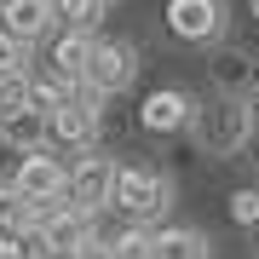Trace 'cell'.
Masks as SVG:
<instances>
[{"label":"cell","instance_id":"cell-1","mask_svg":"<svg viewBox=\"0 0 259 259\" xmlns=\"http://www.w3.org/2000/svg\"><path fill=\"white\" fill-rule=\"evenodd\" d=\"M110 207H121L133 225H144V231H150V225L173 207V185H167V173H156V167H115Z\"/></svg>","mask_w":259,"mask_h":259},{"label":"cell","instance_id":"cell-10","mask_svg":"<svg viewBox=\"0 0 259 259\" xmlns=\"http://www.w3.org/2000/svg\"><path fill=\"white\" fill-rule=\"evenodd\" d=\"M93 40H98V35L64 29V35L52 40V75H64V81H75V87H81V75H87V58H93Z\"/></svg>","mask_w":259,"mask_h":259},{"label":"cell","instance_id":"cell-3","mask_svg":"<svg viewBox=\"0 0 259 259\" xmlns=\"http://www.w3.org/2000/svg\"><path fill=\"white\" fill-rule=\"evenodd\" d=\"M139 58H133L127 40H93V58H87V75H81V93L87 98H104V93H121L133 81Z\"/></svg>","mask_w":259,"mask_h":259},{"label":"cell","instance_id":"cell-4","mask_svg":"<svg viewBox=\"0 0 259 259\" xmlns=\"http://www.w3.org/2000/svg\"><path fill=\"white\" fill-rule=\"evenodd\" d=\"M12 190H18L29 207H35V202H58V196L69 190V167L58 161V156H47V150H29V156H18Z\"/></svg>","mask_w":259,"mask_h":259},{"label":"cell","instance_id":"cell-21","mask_svg":"<svg viewBox=\"0 0 259 259\" xmlns=\"http://www.w3.org/2000/svg\"><path fill=\"white\" fill-rule=\"evenodd\" d=\"M253 144H259V121H253Z\"/></svg>","mask_w":259,"mask_h":259},{"label":"cell","instance_id":"cell-20","mask_svg":"<svg viewBox=\"0 0 259 259\" xmlns=\"http://www.w3.org/2000/svg\"><path fill=\"white\" fill-rule=\"evenodd\" d=\"M248 6H253V18H259V0H248Z\"/></svg>","mask_w":259,"mask_h":259},{"label":"cell","instance_id":"cell-23","mask_svg":"<svg viewBox=\"0 0 259 259\" xmlns=\"http://www.w3.org/2000/svg\"><path fill=\"white\" fill-rule=\"evenodd\" d=\"M253 236H259V225H253Z\"/></svg>","mask_w":259,"mask_h":259},{"label":"cell","instance_id":"cell-5","mask_svg":"<svg viewBox=\"0 0 259 259\" xmlns=\"http://www.w3.org/2000/svg\"><path fill=\"white\" fill-rule=\"evenodd\" d=\"M98 127H104V110H98V98L75 93L69 104H58V110H52V121H47V139L69 144V150H93V144H98Z\"/></svg>","mask_w":259,"mask_h":259},{"label":"cell","instance_id":"cell-18","mask_svg":"<svg viewBox=\"0 0 259 259\" xmlns=\"http://www.w3.org/2000/svg\"><path fill=\"white\" fill-rule=\"evenodd\" d=\"M0 259H35L29 236H0Z\"/></svg>","mask_w":259,"mask_h":259},{"label":"cell","instance_id":"cell-9","mask_svg":"<svg viewBox=\"0 0 259 259\" xmlns=\"http://www.w3.org/2000/svg\"><path fill=\"white\" fill-rule=\"evenodd\" d=\"M139 121H144V133H185L190 127V98L179 93V87H156V93L144 98Z\"/></svg>","mask_w":259,"mask_h":259},{"label":"cell","instance_id":"cell-8","mask_svg":"<svg viewBox=\"0 0 259 259\" xmlns=\"http://www.w3.org/2000/svg\"><path fill=\"white\" fill-rule=\"evenodd\" d=\"M52 23H58L52 0H0V35L23 40V47H35L40 35H52Z\"/></svg>","mask_w":259,"mask_h":259},{"label":"cell","instance_id":"cell-13","mask_svg":"<svg viewBox=\"0 0 259 259\" xmlns=\"http://www.w3.org/2000/svg\"><path fill=\"white\" fill-rule=\"evenodd\" d=\"M58 23L64 29H81V35H93V23L104 18V0H52Z\"/></svg>","mask_w":259,"mask_h":259},{"label":"cell","instance_id":"cell-17","mask_svg":"<svg viewBox=\"0 0 259 259\" xmlns=\"http://www.w3.org/2000/svg\"><path fill=\"white\" fill-rule=\"evenodd\" d=\"M231 219L236 225H259V190H236L231 196Z\"/></svg>","mask_w":259,"mask_h":259},{"label":"cell","instance_id":"cell-15","mask_svg":"<svg viewBox=\"0 0 259 259\" xmlns=\"http://www.w3.org/2000/svg\"><path fill=\"white\" fill-rule=\"evenodd\" d=\"M23 219H29V202L12 185H0V236H23Z\"/></svg>","mask_w":259,"mask_h":259},{"label":"cell","instance_id":"cell-24","mask_svg":"<svg viewBox=\"0 0 259 259\" xmlns=\"http://www.w3.org/2000/svg\"><path fill=\"white\" fill-rule=\"evenodd\" d=\"M104 6H110V0H104Z\"/></svg>","mask_w":259,"mask_h":259},{"label":"cell","instance_id":"cell-16","mask_svg":"<svg viewBox=\"0 0 259 259\" xmlns=\"http://www.w3.org/2000/svg\"><path fill=\"white\" fill-rule=\"evenodd\" d=\"M0 75H29V47L12 35H0Z\"/></svg>","mask_w":259,"mask_h":259},{"label":"cell","instance_id":"cell-19","mask_svg":"<svg viewBox=\"0 0 259 259\" xmlns=\"http://www.w3.org/2000/svg\"><path fill=\"white\" fill-rule=\"evenodd\" d=\"M69 259H115V253H110V242H98V236H93V242H81Z\"/></svg>","mask_w":259,"mask_h":259},{"label":"cell","instance_id":"cell-22","mask_svg":"<svg viewBox=\"0 0 259 259\" xmlns=\"http://www.w3.org/2000/svg\"><path fill=\"white\" fill-rule=\"evenodd\" d=\"M253 115H259V104H253Z\"/></svg>","mask_w":259,"mask_h":259},{"label":"cell","instance_id":"cell-12","mask_svg":"<svg viewBox=\"0 0 259 259\" xmlns=\"http://www.w3.org/2000/svg\"><path fill=\"white\" fill-rule=\"evenodd\" d=\"M156 259H207V236L190 225H167L156 231Z\"/></svg>","mask_w":259,"mask_h":259},{"label":"cell","instance_id":"cell-6","mask_svg":"<svg viewBox=\"0 0 259 259\" xmlns=\"http://www.w3.org/2000/svg\"><path fill=\"white\" fill-rule=\"evenodd\" d=\"M110 190H115V161L87 150V156L69 167V190H64V196H69L81 213H98V207H110Z\"/></svg>","mask_w":259,"mask_h":259},{"label":"cell","instance_id":"cell-14","mask_svg":"<svg viewBox=\"0 0 259 259\" xmlns=\"http://www.w3.org/2000/svg\"><path fill=\"white\" fill-rule=\"evenodd\" d=\"M115 259H156V231H144V225H127L115 242H110Z\"/></svg>","mask_w":259,"mask_h":259},{"label":"cell","instance_id":"cell-11","mask_svg":"<svg viewBox=\"0 0 259 259\" xmlns=\"http://www.w3.org/2000/svg\"><path fill=\"white\" fill-rule=\"evenodd\" d=\"M0 144H12V150H47V115H35V110H12V115H0Z\"/></svg>","mask_w":259,"mask_h":259},{"label":"cell","instance_id":"cell-2","mask_svg":"<svg viewBox=\"0 0 259 259\" xmlns=\"http://www.w3.org/2000/svg\"><path fill=\"white\" fill-rule=\"evenodd\" d=\"M248 121H253V110H248V104H236V98H219V104H207V110H190V127H196V139H202L207 156L236 150L242 133H248Z\"/></svg>","mask_w":259,"mask_h":259},{"label":"cell","instance_id":"cell-7","mask_svg":"<svg viewBox=\"0 0 259 259\" xmlns=\"http://www.w3.org/2000/svg\"><path fill=\"white\" fill-rule=\"evenodd\" d=\"M167 29L179 40H219L225 35V0H167Z\"/></svg>","mask_w":259,"mask_h":259}]
</instances>
